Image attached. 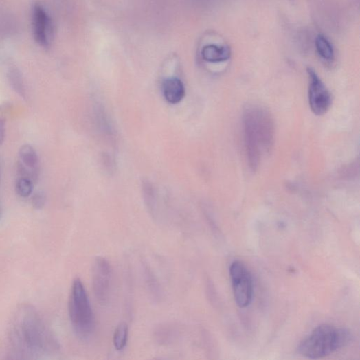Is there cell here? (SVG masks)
I'll return each instance as SVG.
<instances>
[{"label": "cell", "instance_id": "1", "mask_svg": "<svg viewBox=\"0 0 360 360\" xmlns=\"http://www.w3.org/2000/svg\"><path fill=\"white\" fill-rule=\"evenodd\" d=\"M8 355L13 359H43L56 355L59 342L33 306L23 304L14 313L8 333Z\"/></svg>", "mask_w": 360, "mask_h": 360}, {"label": "cell", "instance_id": "2", "mask_svg": "<svg viewBox=\"0 0 360 360\" xmlns=\"http://www.w3.org/2000/svg\"><path fill=\"white\" fill-rule=\"evenodd\" d=\"M245 140L250 167L258 168L263 153L268 152L273 144L274 124L265 110L252 107L244 117Z\"/></svg>", "mask_w": 360, "mask_h": 360}, {"label": "cell", "instance_id": "3", "mask_svg": "<svg viewBox=\"0 0 360 360\" xmlns=\"http://www.w3.org/2000/svg\"><path fill=\"white\" fill-rule=\"evenodd\" d=\"M351 339L348 330L329 324L317 326L297 348L300 355L311 359L322 358L345 347Z\"/></svg>", "mask_w": 360, "mask_h": 360}, {"label": "cell", "instance_id": "4", "mask_svg": "<svg viewBox=\"0 0 360 360\" xmlns=\"http://www.w3.org/2000/svg\"><path fill=\"white\" fill-rule=\"evenodd\" d=\"M69 313L76 337L82 341L91 338L95 330V317L84 284L79 278L72 283Z\"/></svg>", "mask_w": 360, "mask_h": 360}, {"label": "cell", "instance_id": "5", "mask_svg": "<svg viewBox=\"0 0 360 360\" xmlns=\"http://www.w3.org/2000/svg\"><path fill=\"white\" fill-rule=\"evenodd\" d=\"M229 273L235 302L239 308H245L251 304L254 296L251 275L245 265L240 261L232 263Z\"/></svg>", "mask_w": 360, "mask_h": 360}, {"label": "cell", "instance_id": "6", "mask_svg": "<svg viewBox=\"0 0 360 360\" xmlns=\"http://www.w3.org/2000/svg\"><path fill=\"white\" fill-rule=\"evenodd\" d=\"M113 284V268L104 257L95 259L93 268V289L97 301L106 304L110 298Z\"/></svg>", "mask_w": 360, "mask_h": 360}, {"label": "cell", "instance_id": "7", "mask_svg": "<svg viewBox=\"0 0 360 360\" xmlns=\"http://www.w3.org/2000/svg\"><path fill=\"white\" fill-rule=\"evenodd\" d=\"M308 74L309 77L308 99L311 109L317 115H324L332 106V95L313 69L308 68Z\"/></svg>", "mask_w": 360, "mask_h": 360}, {"label": "cell", "instance_id": "8", "mask_svg": "<svg viewBox=\"0 0 360 360\" xmlns=\"http://www.w3.org/2000/svg\"><path fill=\"white\" fill-rule=\"evenodd\" d=\"M33 29L37 43L45 49H48L53 38L54 25L51 17L39 3L34 6Z\"/></svg>", "mask_w": 360, "mask_h": 360}, {"label": "cell", "instance_id": "9", "mask_svg": "<svg viewBox=\"0 0 360 360\" xmlns=\"http://www.w3.org/2000/svg\"><path fill=\"white\" fill-rule=\"evenodd\" d=\"M17 170L20 177H26L34 183L39 176V159L35 148L30 144L21 146L19 151Z\"/></svg>", "mask_w": 360, "mask_h": 360}, {"label": "cell", "instance_id": "10", "mask_svg": "<svg viewBox=\"0 0 360 360\" xmlns=\"http://www.w3.org/2000/svg\"><path fill=\"white\" fill-rule=\"evenodd\" d=\"M182 335V329L175 322L160 323L154 329L153 338L161 346H168L175 344Z\"/></svg>", "mask_w": 360, "mask_h": 360}, {"label": "cell", "instance_id": "11", "mask_svg": "<svg viewBox=\"0 0 360 360\" xmlns=\"http://www.w3.org/2000/svg\"><path fill=\"white\" fill-rule=\"evenodd\" d=\"M142 272L149 298L154 304L161 303L164 299V291L153 269L146 262H142Z\"/></svg>", "mask_w": 360, "mask_h": 360}, {"label": "cell", "instance_id": "12", "mask_svg": "<svg viewBox=\"0 0 360 360\" xmlns=\"http://www.w3.org/2000/svg\"><path fill=\"white\" fill-rule=\"evenodd\" d=\"M163 92L168 102L176 104L185 98V88L181 80L177 78H169L163 82Z\"/></svg>", "mask_w": 360, "mask_h": 360}, {"label": "cell", "instance_id": "13", "mask_svg": "<svg viewBox=\"0 0 360 360\" xmlns=\"http://www.w3.org/2000/svg\"><path fill=\"white\" fill-rule=\"evenodd\" d=\"M201 55L207 63H218L225 62L230 58L231 50L227 46L207 45L203 48Z\"/></svg>", "mask_w": 360, "mask_h": 360}, {"label": "cell", "instance_id": "14", "mask_svg": "<svg viewBox=\"0 0 360 360\" xmlns=\"http://www.w3.org/2000/svg\"><path fill=\"white\" fill-rule=\"evenodd\" d=\"M8 77L11 87L14 91L21 98H26V90L22 75L19 70L16 67L9 69Z\"/></svg>", "mask_w": 360, "mask_h": 360}, {"label": "cell", "instance_id": "15", "mask_svg": "<svg viewBox=\"0 0 360 360\" xmlns=\"http://www.w3.org/2000/svg\"><path fill=\"white\" fill-rule=\"evenodd\" d=\"M129 335L128 326L126 322L120 323L114 333L113 345L116 350L122 351L127 346Z\"/></svg>", "mask_w": 360, "mask_h": 360}, {"label": "cell", "instance_id": "16", "mask_svg": "<svg viewBox=\"0 0 360 360\" xmlns=\"http://www.w3.org/2000/svg\"><path fill=\"white\" fill-rule=\"evenodd\" d=\"M315 46L319 56L326 60H332L335 56L333 46L328 39L322 35L316 38Z\"/></svg>", "mask_w": 360, "mask_h": 360}, {"label": "cell", "instance_id": "17", "mask_svg": "<svg viewBox=\"0 0 360 360\" xmlns=\"http://www.w3.org/2000/svg\"><path fill=\"white\" fill-rule=\"evenodd\" d=\"M34 191V182L31 179L20 177L16 184V192L22 198L31 196Z\"/></svg>", "mask_w": 360, "mask_h": 360}, {"label": "cell", "instance_id": "18", "mask_svg": "<svg viewBox=\"0 0 360 360\" xmlns=\"http://www.w3.org/2000/svg\"><path fill=\"white\" fill-rule=\"evenodd\" d=\"M32 205L36 210H41L46 203V196L43 192H38L32 197Z\"/></svg>", "mask_w": 360, "mask_h": 360}, {"label": "cell", "instance_id": "19", "mask_svg": "<svg viewBox=\"0 0 360 360\" xmlns=\"http://www.w3.org/2000/svg\"><path fill=\"white\" fill-rule=\"evenodd\" d=\"M6 122L3 117H0V146H1L5 138Z\"/></svg>", "mask_w": 360, "mask_h": 360}, {"label": "cell", "instance_id": "20", "mask_svg": "<svg viewBox=\"0 0 360 360\" xmlns=\"http://www.w3.org/2000/svg\"><path fill=\"white\" fill-rule=\"evenodd\" d=\"M4 215V209H3V205L1 200V198H0V220H1Z\"/></svg>", "mask_w": 360, "mask_h": 360}]
</instances>
